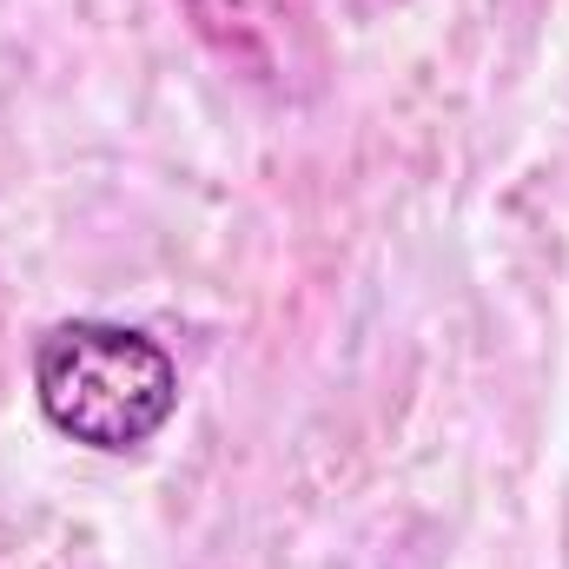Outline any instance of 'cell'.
<instances>
[{
    "label": "cell",
    "instance_id": "6da1fadb",
    "mask_svg": "<svg viewBox=\"0 0 569 569\" xmlns=\"http://www.w3.org/2000/svg\"><path fill=\"white\" fill-rule=\"evenodd\" d=\"M40 418L80 450H146L179 411V365L159 338L107 318H60L33 345Z\"/></svg>",
    "mask_w": 569,
    "mask_h": 569
},
{
    "label": "cell",
    "instance_id": "7a4b0ae2",
    "mask_svg": "<svg viewBox=\"0 0 569 569\" xmlns=\"http://www.w3.org/2000/svg\"><path fill=\"white\" fill-rule=\"evenodd\" d=\"M199 47L279 107H311L331 87V40L311 0H172Z\"/></svg>",
    "mask_w": 569,
    "mask_h": 569
}]
</instances>
